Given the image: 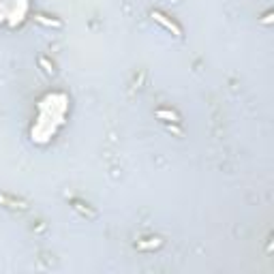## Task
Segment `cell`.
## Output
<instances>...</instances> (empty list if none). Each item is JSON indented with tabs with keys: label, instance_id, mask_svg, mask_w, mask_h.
<instances>
[{
	"label": "cell",
	"instance_id": "cell-1",
	"mask_svg": "<svg viewBox=\"0 0 274 274\" xmlns=\"http://www.w3.org/2000/svg\"><path fill=\"white\" fill-rule=\"evenodd\" d=\"M152 17H154V22H159L163 28H167L169 32H173L176 36H182V30H180V26L176 24V22H171L167 15H163L161 11H152Z\"/></svg>",
	"mask_w": 274,
	"mask_h": 274
},
{
	"label": "cell",
	"instance_id": "cell-2",
	"mask_svg": "<svg viewBox=\"0 0 274 274\" xmlns=\"http://www.w3.org/2000/svg\"><path fill=\"white\" fill-rule=\"evenodd\" d=\"M157 116L159 118H167V120H171V122H178V116L173 114V112H169V109H159Z\"/></svg>",
	"mask_w": 274,
	"mask_h": 274
},
{
	"label": "cell",
	"instance_id": "cell-3",
	"mask_svg": "<svg viewBox=\"0 0 274 274\" xmlns=\"http://www.w3.org/2000/svg\"><path fill=\"white\" fill-rule=\"evenodd\" d=\"M41 65L45 67V71H48V73H52V67H50V62L45 60V58H41Z\"/></svg>",
	"mask_w": 274,
	"mask_h": 274
}]
</instances>
